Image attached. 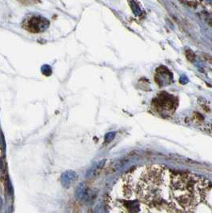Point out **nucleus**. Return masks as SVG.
Instances as JSON below:
<instances>
[{
    "label": "nucleus",
    "instance_id": "f257e3e1",
    "mask_svg": "<svg viewBox=\"0 0 212 213\" xmlns=\"http://www.w3.org/2000/svg\"><path fill=\"white\" fill-rule=\"evenodd\" d=\"M49 26V21L46 18L32 15L24 20L23 27L32 33H40L46 31Z\"/></svg>",
    "mask_w": 212,
    "mask_h": 213
},
{
    "label": "nucleus",
    "instance_id": "f03ea898",
    "mask_svg": "<svg viewBox=\"0 0 212 213\" xmlns=\"http://www.w3.org/2000/svg\"><path fill=\"white\" fill-rule=\"evenodd\" d=\"M78 176L73 171H67L63 172L61 176V183L64 187L68 188L75 183V181L77 179Z\"/></svg>",
    "mask_w": 212,
    "mask_h": 213
},
{
    "label": "nucleus",
    "instance_id": "7ed1b4c3",
    "mask_svg": "<svg viewBox=\"0 0 212 213\" xmlns=\"http://www.w3.org/2000/svg\"><path fill=\"white\" fill-rule=\"evenodd\" d=\"M105 162V160H101L99 161V162H98L97 163H95L94 166H92L91 168L87 171V172H86V177L87 178V179H90V178L94 177V176L100 172V170L103 168V167L104 166Z\"/></svg>",
    "mask_w": 212,
    "mask_h": 213
},
{
    "label": "nucleus",
    "instance_id": "20e7f679",
    "mask_svg": "<svg viewBox=\"0 0 212 213\" xmlns=\"http://www.w3.org/2000/svg\"><path fill=\"white\" fill-rule=\"evenodd\" d=\"M87 188H86V186L84 183H79V186L76 188L75 191V198L77 199L78 200H83L86 196V192H87Z\"/></svg>",
    "mask_w": 212,
    "mask_h": 213
},
{
    "label": "nucleus",
    "instance_id": "39448f33",
    "mask_svg": "<svg viewBox=\"0 0 212 213\" xmlns=\"http://www.w3.org/2000/svg\"><path fill=\"white\" fill-rule=\"evenodd\" d=\"M186 54H187V58L189 60L192 61V60L195 59V54H194L191 50H187Z\"/></svg>",
    "mask_w": 212,
    "mask_h": 213
},
{
    "label": "nucleus",
    "instance_id": "423d86ee",
    "mask_svg": "<svg viewBox=\"0 0 212 213\" xmlns=\"http://www.w3.org/2000/svg\"><path fill=\"white\" fill-rule=\"evenodd\" d=\"M114 137H115V133L114 132L108 133V134L106 135L105 140H106V141H111V140H112L113 139H114Z\"/></svg>",
    "mask_w": 212,
    "mask_h": 213
},
{
    "label": "nucleus",
    "instance_id": "0eeeda50",
    "mask_svg": "<svg viewBox=\"0 0 212 213\" xmlns=\"http://www.w3.org/2000/svg\"><path fill=\"white\" fill-rule=\"evenodd\" d=\"M47 71H48V72L51 74V67H48V66H44V67H43V73L44 74V75H47Z\"/></svg>",
    "mask_w": 212,
    "mask_h": 213
},
{
    "label": "nucleus",
    "instance_id": "6e6552de",
    "mask_svg": "<svg viewBox=\"0 0 212 213\" xmlns=\"http://www.w3.org/2000/svg\"><path fill=\"white\" fill-rule=\"evenodd\" d=\"M2 200H1V199H0V209H1V207H2Z\"/></svg>",
    "mask_w": 212,
    "mask_h": 213
}]
</instances>
